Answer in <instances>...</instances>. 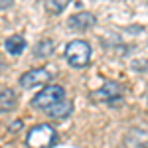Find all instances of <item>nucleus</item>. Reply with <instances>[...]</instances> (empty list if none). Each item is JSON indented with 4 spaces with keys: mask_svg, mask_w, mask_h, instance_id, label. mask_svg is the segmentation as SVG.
<instances>
[{
    "mask_svg": "<svg viewBox=\"0 0 148 148\" xmlns=\"http://www.w3.org/2000/svg\"><path fill=\"white\" fill-rule=\"evenodd\" d=\"M65 59L71 67H85L91 61V46L83 40L69 42L65 47Z\"/></svg>",
    "mask_w": 148,
    "mask_h": 148,
    "instance_id": "obj_1",
    "label": "nucleus"
},
{
    "mask_svg": "<svg viewBox=\"0 0 148 148\" xmlns=\"http://www.w3.org/2000/svg\"><path fill=\"white\" fill-rule=\"evenodd\" d=\"M53 142H56V130L49 125H36L26 136L28 148H49Z\"/></svg>",
    "mask_w": 148,
    "mask_h": 148,
    "instance_id": "obj_2",
    "label": "nucleus"
},
{
    "mask_svg": "<svg viewBox=\"0 0 148 148\" xmlns=\"http://www.w3.org/2000/svg\"><path fill=\"white\" fill-rule=\"evenodd\" d=\"M61 99H65L63 87H59V85H47V87H44V89L32 99V105H34L36 109L47 111L49 107H53V105L59 103Z\"/></svg>",
    "mask_w": 148,
    "mask_h": 148,
    "instance_id": "obj_3",
    "label": "nucleus"
},
{
    "mask_svg": "<svg viewBox=\"0 0 148 148\" xmlns=\"http://www.w3.org/2000/svg\"><path fill=\"white\" fill-rule=\"evenodd\" d=\"M123 93H125L123 87L116 81H107L101 89H97V91L93 93V97L97 101H103V103H116L123 99Z\"/></svg>",
    "mask_w": 148,
    "mask_h": 148,
    "instance_id": "obj_4",
    "label": "nucleus"
},
{
    "mask_svg": "<svg viewBox=\"0 0 148 148\" xmlns=\"http://www.w3.org/2000/svg\"><path fill=\"white\" fill-rule=\"evenodd\" d=\"M49 79H51V73L47 69L38 67V69L26 71L22 77H20V85L26 87V89H30V87H38V85H46Z\"/></svg>",
    "mask_w": 148,
    "mask_h": 148,
    "instance_id": "obj_5",
    "label": "nucleus"
},
{
    "mask_svg": "<svg viewBox=\"0 0 148 148\" xmlns=\"http://www.w3.org/2000/svg\"><path fill=\"white\" fill-rule=\"evenodd\" d=\"M93 24H95V16H93L91 12H79V14H75V16L69 18V28L77 30V32L89 30Z\"/></svg>",
    "mask_w": 148,
    "mask_h": 148,
    "instance_id": "obj_6",
    "label": "nucleus"
},
{
    "mask_svg": "<svg viewBox=\"0 0 148 148\" xmlns=\"http://www.w3.org/2000/svg\"><path fill=\"white\" fill-rule=\"evenodd\" d=\"M46 113L49 116H53V119H65V116H69V114L73 113V103L69 101V99H61L53 107H49Z\"/></svg>",
    "mask_w": 148,
    "mask_h": 148,
    "instance_id": "obj_7",
    "label": "nucleus"
},
{
    "mask_svg": "<svg viewBox=\"0 0 148 148\" xmlns=\"http://www.w3.org/2000/svg\"><path fill=\"white\" fill-rule=\"evenodd\" d=\"M16 107V93L8 87H0V113H8Z\"/></svg>",
    "mask_w": 148,
    "mask_h": 148,
    "instance_id": "obj_8",
    "label": "nucleus"
},
{
    "mask_svg": "<svg viewBox=\"0 0 148 148\" xmlns=\"http://www.w3.org/2000/svg\"><path fill=\"white\" fill-rule=\"evenodd\" d=\"M6 51L8 53H12V56H20L24 51V47H26V42H24L22 36H12V38H8L6 40Z\"/></svg>",
    "mask_w": 148,
    "mask_h": 148,
    "instance_id": "obj_9",
    "label": "nucleus"
},
{
    "mask_svg": "<svg viewBox=\"0 0 148 148\" xmlns=\"http://www.w3.org/2000/svg\"><path fill=\"white\" fill-rule=\"evenodd\" d=\"M34 53L38 57H47L53 53V42L51 40H42V42H38L34 47Z\"/></svg>",
    "mask_w": 148,
    "mask_h": 148,
    "instance_id": "obj_10",
    "label": "nucleus"
},
{
    "mask_svg": "<svg viewBox=\"0 0 148 148\" xmlns=\"http://www.w3.org/2000/svg\"><path fill=\"white\" fill-rule=\"evenodd\" d=\"M69 4V0H46V8L51 14H59L65 10V6Z\"/></svg>",
    "mask_w": 148,
    "mask_h": 148,
    "instance_id": "obj_11",
    "label": "nucleus"
},
{
    "mask_svg": "<svg viewBox=\"0 0 148 148\" xmlns=\"http://www.w3.org/2000/svg\"><path fill=\"white\" fill-rule=\"evenodd\" d=\"M12 2H14V0H0V10H2V8H8V6H12Z\"/></svg>",
    "mask_w": 148,
    "mask_h": 148,
    "instance_id": "obj_12",
    "label": "nucleus"
},
{
    "mask_svg": "<svg viewBox=\"0 0 148 148\" xmlns=\"http://www.w3.org/2000/svg\"><path fill=\"white\" fill-rule=\"evenodd\" d=\"M144 148H148V146H144Z\"/></svg>",
    "mask_w": 148,
    "mask_h": 148,
    "instance_id": "obj_13",
    "label": "nucleus"
}]
</instances>
